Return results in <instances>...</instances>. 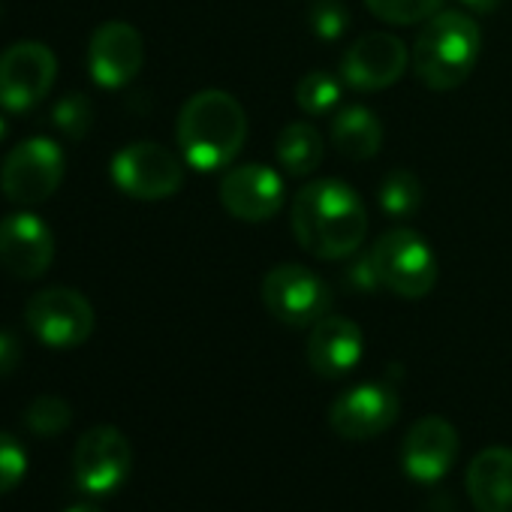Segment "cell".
Instances as JSON below:
<instances>
[{
  "mask_svg": "<svg viewBox=\"0 0 512 512\" xmlns=\"http://www.w3.org/2000/svg\"><path fill=\"white\" fill-rule=\"evenodd\" d=\"M293 232L299 244L317 260H344L365 241L368 211L350 184L320 178L296 193Z\"/></svg>",
  "mask_w": 512,
  "mask_h": 512,
  "instance_id": "6da1fadb",
  "label": "cell"
},
{
  "mask_svg": "<svg viewBox=\"0 0 512 512\" xmlns=\"http://www.w3.org/2000/svg\"><path fill=\"white\" fill-rule=\"evenodd\" d=\"M247 139V115L241 103L217 88L193 94L178 115V148L187 166L214 172L229 166Z\"/></svg>",
  "mask_w": 512,
  "mask_h": 512,
  "instance_id": "7a4b0ae2",
  "label": "cell"
},
{
  "mask_svg": "<svg viewBox=\"0 0 512 512\" xmlns=\"http://www.w3.org/2000/svg\"><path fill=\"white\" fill-rule=\"evenodd\" d=\"M482 34L467 13L446 10L425 22L413 46V70L431 91H452L467 82L479 61Z\"/></svg>",
  "mask_w": 512,
  "mask_h": 512,
  "instance_id": "3957f363",
  "label": "cell"
},
{
  "mask_svg": "<svg viewBox=\"0 0 512 512\" xmlns=\"http://www.w3.org/2000/svg\"><path fill=\"white\" fill-rule=\"evenodd\" d=\"M368 256L380 275V284L401 299H422L437 284V256L413 229L383 232Z\"/></svg>",
  "mask_w": 512,
  "mask_h": 512,
  "instance_id": "277c9868",
  "label": "cell"
},
{
  "mask_svg": "<svg viewBox=\"0 0 512 512\" xmlns=\"http://www.w3.org/2000/svg\"><path fill=\"white\" fill-rule=\"evenodd\" d=\"M263 305L278 323L293 329H308L323 317H329L332 290L311 269L299 263H284L263 278Z\"/></svg>",
  "mask_w": 512,
  "mask_h": 512,
  "instance_id": "5b68a950",
  "label": "cell"
},
{
  "mask_svg": "<svg viewBox=\"0 0 512 512\" xmlns=\"http://www.w3.org/2000/svg\"><path fill=\"white\" fill-rule=\"evenodd\" d=\"M64 151L49 136L19 142L0 166V190L19 205H40L64 181Z\"/></svg>",
  "mask_w": 512,
  "mask_h": 512,
  "instance_id": "8992f818",
  "label": "cell"
},
{
  "mask_svg": "<svg viewBox=\"0 0 512 512\" xmlns=\"http://www.w3.org/2000/svg\"><path fill=\"white\" fill-rule=\"evenodd\" d=\"M58 58L46 43H16L0 52V106L7 112H28L43 103L55 85Z\"/></svg>",
  "mask_w": 512,
  "mask_h": 512,
  "instance_id": "52a82bcc",
  "label": "cell"
},
{
  "mask_svg": "<svg viewBox=\"0 0 512 512\" xmlns=\"http://www.w3.org/2000/svg\"><path fill=\"white\" fill-rule=\"evenodd\" d=\"M112 181L133 199H169L184 184L181 160L157 142H133L112 160Z\"/></svg>",
  "mask_w": 512,
  "mask_h": 512,
  "instance_id": "ba28073f",
  "label": "cell"
},
{
  "mask_svg": "<svg viewBox=\"0 0 512 512\" xmlns=\"http://www.w3.org/2000/svg\"><path fill=\"white\" fill-rule=\"evenodd\" d=\"M28 329L55 350L79 347L94 332V308L91 302L70 287H49L37 293L25 308Z\"/></svg>",
  "mask_w": 512,
  "mask_h": 512,
  "instance_id": "9c48e42d",
  "label": "cell"
},
{
  "mask_svg": "<svg viewBox=\"0 0 512 512\" xmlns=\"http://www.w3.org/2000/svg\"><path fill=\"white\" fill-rule=\"evenodd\" d=\"M133 467L130 440L112 425L88 428L73 452V473L85 494H109L115 491Z\"/></svg>",
  "mask_w": 512,
  "mask_h": 512,
  "instance_id": "30bf717a",
  "label": "cell"
},
{
  "mask_svg": "<svg viewBox=\"0 0 512 512\" xmlns=\"http://www.w3.org/2000/svg\"><path fill=\"white\" fill-rule=\"evenodd\" d=\"M398 395L386 383H359L341 392L329 410V425L344 440H374L395 425Z\"/></svg>",
  "mask_w": 512,
  "mask_h": 512,
  "instance_id": "8fae6325",
  "label": "cell"
},
{
  "mask_svg": "<svg viewBox=\"0 0 512 512\" xmlns=\"http://www.w3.org/2000/svg\"><path fill=\"white\" fill-rule=\"evenodd\" d=\"M407 64L410 52L404 40L386 31H374L347 49L341 61V82L353 91H383L404 76Z\"/></svg>",
  "mask_w": 512,
  "mask_h": 512,
  "instance_id": "7c38bea8",
  "label": "cell"
},
{
  "mask_svg": "<svg viewBox=\"0 0 512 512\" xmlns=\"http://www.w3.org/2000/svg\"><path fill=\"white\" fill-rule=\"evenodd\" d=\"M287 187L284 178L260 163H244L229 169L220 178V202L223 208L247 223H263L284 208Z\"/></svg>",
  "mask_w": 512,
  "mask_h": 512,
  "instance_id": "4fadbf2b",
  "label": "cell"
},
{
  "mask_svg": "<svg viewBox=\"0 0 512 512\" xmlns=\"http://www.w3.org/2000/svg\"><path fill=\"white\" fill-rule=\"evenodd\" d=\"M55 260V235L37 214H7L0 220V266L13 278L37 281Z\"/></svg>",
  "mask_w": 512,
  "mask_h": 512,
  "instance_id": "5bb4252c",
  "label": "cell"
},
{
  "mask_svg": "<svg viewBox=\"0 0 512 512\" xmlns=\"http://www.w3.org/2000/svg\"><path fill=\"white\" fill-rule=\"evenodd\" d=\"M458 458V431L443 416H422L404 434L401 467L413 482H440Z\"/></svg>",
  "mask_w": 512,
  "mask_h": 512,
  "instance_id": "9a60e30c",
  "label": "cell"
},
{
  "mask_svg": "<svg viewBox=\"0 0 512 512\" xmlns=\"http://www.w3.org/2000/svg\"><path fill=\"white\" fill-rule=\"evenodd\" d=\"M145 61L142 34L127 22H103L88 43V67L100 88L130 85Z\"/></svg>",
  "mask_w": 512,
  "mask_h": 512,
  "instance_id": "2e32d148",
  "label": "cell"
},
{
  "mask_svg": "<svg viewBox=\"0 0 512 512\" xmlns=\"http://www.w3.org/2000/svg\"><path fill=\"white\" fill-rule=\"evenodd\" d=\"M365 353V338L362 329L347 320V317H323L320 323L311 326L308 335V365L314 374L326 380L347 377Z\"/></svg>",
  "mask_w": 512,
  "mask_h": 512,
  "instance_id": "e0dca14e",
  "label": "cell"
},
{
  "mask_svg": "<svg viewBox=\"0 0 512 512\" xmlns=\"http://www.w3.org/2000/svg\"><path fill=\"white\" fill-rule=\"evenodd\" d=\"M464 485L476 512H512V449L488 446L476 452L467 464Z\"/></svg>",
  "mask_w": 512,
  "mask_h": 512,
  "instance_id": "ac0fdd59",
  "label": "cell"
},
{
  "mask_svg": "<svg viewBox=\"0 0 512 512\" xmlns=\"http://www.w3.org/2000/svg\"><path fill=\"white\" fill-rule=\"evenodd\" d=\"M332 145L347 160H371L383 145V124L365 106H347L332 121Z\"/></svg>",
  "mask_w": 512,
  "mask_h": 512,
  "instance_id": "d6986e66",
  "label": "cell"
},
{
  "mask_svg": "<svg viewBox=\"0 0 512 512\" xmlns=\"http://www.w3.org/2000/svg\"><path fill=\"white\" fill-rule=\"evenodd\" d=\"M275 151H278L281 166L290 175L302 178V175H311L323 163V136L314 124L296 121L281 130Z\"/></svg>",
  "mask_w": 512,
  "mask_h": 512,
  "instance_id": "ffe728a7",
  "label": "cell"
},
{
  "mask_svg": "<svg viewBox=\"0 0 512 512\" xmlns=\"http://www.w3.org/2000/svg\"><path fill=\"white\" fill-rule=\"evenodd\" d=\"M422 205V184L413 172L395 169L380 184V208L392 217H410Z\"/></svg>",
  "mask_w": 512,
  "mask_h": 512,
  "instance_id": "44dd1931",
  "label": "cell"
},
{
  "mask_svg": "<svg viewBox=\"0 0 512 512\" xmlns=\"http://www.w3.org/2000/svg\"><path fill=\"white\" fill-rule=\"evenodd\" d=\"M296 103L308 115H326L341 103V82L326 70H314L299 82Z\"/></svg>",
  "mask_w": 512,
  "mask_h": 512,
  "instance_id": "7402d4cb",
  "label": "cell"
},
{
  "mask_svg": "<svg viewBox=\"0 0 512 512\" xmlns=\"http://www.w3.org/2000/svg\"><path fill=\"white\" fill-rule=\"evenodd\" d=\"M70 422H73V407L58 395H40L25 410V425L40 437H55L67 431Z\"/></svg>",
  "mask_w": 512,
  "mask_h": 512,
  "instance_id": "603a6c76",
  "label": "cell"
},
{
  "mask_svg": "<svg viewBox=\"0 0 512 512\" xmlns=\"http://www.w3.org/2000/svg\"><path fill=\"white\" fill-rule=\"evenodd\" d=\"M365 4L389 25H419L440 13L443 0H365Z\"/></svg>",
  "mask_w": 512,
  "mask_h": 512,
  "instance_id": "cb8c5ba5",
  "label": "cell"
},
{
  "mask_svg": "<svg viewBox=\"0 0 512 512\" xmlns=\"http://www.w3.org/2000/svg\"><path fill=\"white\" fill-rule=\"evenodd\" d=\"M55 127L70 139H85L94 124V106L85 94H67L52 109Z\"/></svg>",
  "mask_w": 512,
  "mask_h": 512,
  "instance_id": "d4e9b609",
  "label": "cell"
},
{
  "mask_svg": "<svg viewBox=\"0 0 512 512\" xmlns=\"http://www.w3.org/2000/svg\"><path fill=\"white\" fill-rule=\"evenodd\" d=\"M308 25L314 31V37L335 43L350 28V10L341 4V0H317V4L308 10Z\"/></svg>",
  "mask_w": 512,
  "mask_h": 512,
  "instance_id": "484cf974",
  "label": "cell"
},
{
  "mask_svg": "<svg viewBox=\"0 0 512 512\" xmlns=\"http://www.w3.org/2000/svg\"><path fill=\"white\" fill-rule=\"evenodd\" d=\"M28 473V455L25 446L7 434L0 431V494H10Z\"/></svg>",
  "mask_w": 512,
  "mask_h": 512,
  "instance_id": "4316f807",
  "label": "cell"
},
{
  "mask_svg": "<svg viewBox=\"0 0 512 512\" xmlns=\"http://www.w3.org/2000/svg\"><path fill=\"white\" fill-rule=\"evenodd\" d=\"M344 281H347V287H350L353 293H374V290L383 287V284H380V275H377V269H374V263H371V256H365V260H356V263L347 269Z\"/></svg>",
  "mask_w": 512,
  "mask_h": 512,
  "instance_id": "83f0119b",
  "label": "cell"
},
{
  "mask_svg": "<svg viewBox=\"0 0 512 512\" xmlns=\"http://www.w3.org/2000/svg\"><path fill=\"white\" fill-rule=\"evenodd\" d=\"M22 362V341L13 332H0V377H7Z\"/></svg>",
  "mask_w": 512,
  "mask_h": 512,
  "instance_id": "f1b7e54d",
  "label": "cell"
},
{
  "mask_svg": "<svg viewBox=\"0 0 512 512\" xmlns=\"http://www.w3.org/2000/svg\"><path fill=\"white\" fill-rule=\"evenodd\" d=\"M470 13H494L500 7V0H461Z\"/></svg>",
  "mask_w": 512,
  "mask_h": 512,
  "instance_id": "f546056e",
  "label": "cell"
},
{
  "mask_svg": "<svg viewBox=\"0 0 512 512\" xmlns=\"http://www.w3.org/2000/svg\"><path fill=\"white\" fill-rule=\"evenodd\" d=\"M67 512H103V509L94 506V503H76V506H70Z\"/></svg>",
  "mask_w": 512,
  "mask_h": 512,
  "instance_id": "4dcf8cb0",
  "label": "cell"
},
{
  "mask_svg": "<svg viewBox=\"0 0 512 512\" xmlns=\"http://www.w3.org/2000/svg\"><path fill=\"white\" fill-rule=\"evenodd\" d=\"M0 136H4V121H0Z\"/></svg>",
  "mask_w": 512,
  "mask_h": 512,
  "instance_id": "1f68e13d",
  "label": "cell"
},
{
  "mask_svg": "<svg viewBox=\"0 0 512 512\" xmlns=\"http://www.w3.org/2000/svg\"><path fill=\"white\" fill-rule=\"evenodd\" d=\"M0 16H4V10H0Z\"/></svg>",
  "mask_w": 512,
  "mask_h": 512,
  "instance_id": "d6a6232c",
  "label": "cell"
}]
</instances>
